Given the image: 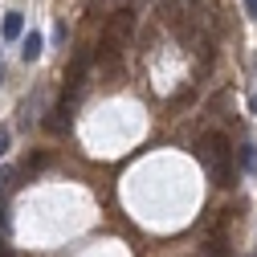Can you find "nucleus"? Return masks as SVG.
<instances>
[{"mask_svg": "<svg viewBox=\"0 0 257 257\" xmlns=\"http://www.w3.org/2000/svg\"><path fill=\"white\" fill-rule=\"evenodd\" d=\"M21 57H25V61H37V57H41V33H25V41H21Z\"/></svg>", "mask_w": 257, "mask_h": 257, "instance_id": "20e7f679", "label": "nucleus"}, {"mask_svg": "<svg viewBox=\"0 0 257 257\" xmlns=\"http://www.w3.org/2000/svg\"><path fill=\"white\" fill-rule=\"evenodd\" d=\"M249 17H257V0H249Z\"/></svg>", "mask_w": 257, "mask_h": 257, "instance_id": "0eeeda50", "label": "nucleus"}, {"mask_svg": "<svg viewBox=\"0 0 257 257\" xmlns=\"http://www.w3.org/2000/svg\"><path fill=\"white\" fill-rule=\"evenodd\" d=\"M9 151V126H0V155Z\"/></svg>", "mask_w": 257, "mask_h": 257, "instance_id": "423d86ee", "label": "nucleus"}, {"mask_svg": "<svg viewBox=\"0 0 257 257\" xmlns=\"http://www.w3.org/2000/svg\"><path fill=\"white\" fill-rule=\"evenodd\" d=\"M5 233H9V200L0 196V237H5Z\"/></svg>", "mask_w": 257, "mask_h": 257, "instance_id": "39448f33", "label": "nucleus"}, {"mask_svg": "<svg viewBox=\"0 0 257 257\" xmlns=\"http://www.w3.org/2000/svg\"><path fill=\"white\" fill-rule=\"evenodd\" d=\"M0 33H5V41L25 37V17H21V13H9V17H5V29H0Z\"/></svg>", "mask_w": 257, "mask_h": 257, "instance_id": "7ed1b4c3", "label": "nucleus"}, {"mask_svg": "<svg viewBox=\"0 0 257 257\" xmlns=\"http://www.w3.org/2000/svg\"><path fill=\"white\" fill-rule=\"evenodd\" d=\"M135 33V9H118V13H110V25H106V41H114V45H122L126 37Z\"/></svg>", "mask_w": 257, "mask_h": 257, "instance_id": "f03ea898", "label": "nucleus"}, {"mask_svg": "<svg viewBox=\"0 0 257 257\" xmlns=\"http://www.w3.org/2000/svg\"><path fill=\"white\" fill-rule=\"evenodd\" d=\"M196 151H200V159H204L212 184H216V188H229L233 176H237V151H233L229 135H224V131H204V135L196 139Z\"/></svg>", "mask_w": 257, "mask_h": 257, "instance_id": "f257e3e1", "label": "nucleus"}]
</instances>
